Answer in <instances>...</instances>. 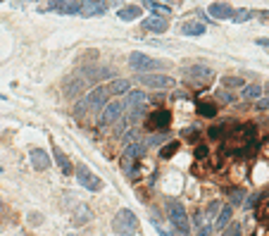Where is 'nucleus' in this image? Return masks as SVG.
<instances>
[{"label": "nucleus", "mask_w": 269, "mask_h": 236, "mask_svg": "<svg viewBox=\"0 0 269 236\" xmlns=\"http://www.w3.org/2000/svg\"><path fill=\"white\" fill-rule=\"evenodd\" d=\"M112 229L119 236H133L138 231V217L133 215V210L122 208L112 220Z\"/></svg>", "instance_id": "obj_1"}, {"label": "nucleus", "mask_w": 269, "mask_h": 236, "mask_svg": "<svg viewBox=\"0 0 269 236\" xmlns=\"http://www.w3.org/2000/svg\"><path fill=\"white\" fill-rule=\"evenodd\" d=\"M167 215H169V222H172L184 236L191 234V222H188V215H186V210H184V203L181 201L167 203Z\"/></svg>", "instance_id": "obj_2"}, {"label": "nucleus", "mask_w": 269, "mask_h": 236, "mask_svg": "<svg viewBox=\"0 0 269 236\" xmlns=\"http://www.w3.org/2000/svg\"><path fill=\"white\" fill-rule=\"evenodd\" d=\"M110 86H96V89L91 91L88 96L81 100V105H79V110H86V108H91V110H100V108H105L107 105V98H110Z\"/></svg>", "instance_id": "obj_3"}, {"label": "nucleus", "mask_w": 269, "mask_h": 236, "mask_svg": "<svg viewBox=\"0 0 269 236\" xmlns=\"http://www.w3.org/2000/svg\"><path fill=\"white\" fill-rule=\"evenodd\" d=\"M129 65H131V70H136L138 74H150V72H158L160 67H165L162 62L152 60V57L145 55V53H138V50L129 55Z\"/></svg>", "instance_id": "obj_4"}, {"label": "nucleus", "mask_w": 269, "mask_h": 236, "mask_svg": "<svg viewBox=\"0 0 269 236\" xmlns=\"http://www.w3.org/2000/svg\"><path fill=\"white\" fill-rule=\"evenodd\" d=\"M74 172H76V181H79L83 188H88V191H100V188H103V181H100V177L91 172L88 165L79 162V165L74 167Z\"/></svg>", "instance_id": "obj_5"}, {"label": "nucleus", "mask_w": 269, "mask_h": 236, "mask_svg": "<svg viewBox=\"0 0 269 236\" xmlns=\"http://www.w3.org/2000/svg\"><path fill=\"white\" fill-rule=\"evenodd\" d=\"M184 77L191 79L193 83L205 86V83H210L214 79V70H212V67H207V65H191V67L184 70Z\"/></svg>", "instance_id": "obj_6"}, {"label": "nucleus", "mask_w": 269, "mask_h": 236, "mask_svg": "<svg viewBox=\"0 0 269 236\" xmlns=\"http://www.w3.org/2000/svg\"><path fill=\"white\" fill-rule=\"evenodd\" d=\"M126 112V100H115V103H107L103 108V115H100V124H112L117 122L122 115Z\"/></svg>", "instance_id": "obj_7"}, {"label": "nucleus", "mask_w": 269, "mask_h": 236, "mask_svg": "<svg viewBox=\"0 0 269 236\" xmlns=\"http://www.w3.org/2000/svg\"><path fill=\"white\" fill-rule=\"evenodd\" d=\"M57 14H81V0H48V7Z\"/></svg>", "instance_id": "obj_8"}, {"label": "nucleus", "mask_w": 269, "mask_h": 236, "mask_svg": "<svg viewBox=\"0 0 269 236\" xmlns=\"http://www.w3.org/2000/svg\"><path fill=\"white\" fill-rule=\"evenodd\" d=\"M138 83H143L148 89H172L176 81L165 74H138Z\"/></svg>", "instance_id": "obj_9"}, {"label": "nucleus", "mask_w": 269, "mask_h": 236, "mask_svg": "<svg viewBox=\"0 0 269 236\" xmlns=\"http://www.w3.org/2000/svg\"><path fill=\"white\" fill-rule=\"evenodd\" d=\"M29 160H31L34 169H38V172H46L50 167V155L46 153L43 148H31V151H29Z\"/></svg>", "instance_id": "obj_10"}, {"label": "nucleus", "mask_w": 269, "mask_h": 236, "mask_svg": "<svg viewBox=\"0 0 269 236\" xmlns=\"http://www.w3.org/2000/svg\"><path fill=\"white\" fill-rule=\"evenodd\" d=\"M105 10V0H81V17H100Z\"/></svg>", "instance_id": "obj_11"}, {"label": "nucleus", "mask_w": 269, "mask_h": 236, "mask_svg": "<svg viewBox=\"0 0 269 236\" xmlns=\"http://www.w3.org/2000/svg\"><path fill=\"white\" fill-rule=\"evenodd\" d=\"M143 29H148L152 34H165L167 29H169V24H167V19L162 14H150V17L143 19Z\"/></svg>", "instance_id": "obj_12"}, {"label": "nucleus", "mask_w": 269, "mask_h": 236, "mask_svg": "<svg viewBox=\"0 0 269 236\" xmlns=\"http://www.w3.org/2000/svg\"><path fill=\"white\" fill-rule=\"evenodd\" d=\"M236 10L229 3H212L210 5V17L212 19H234Z\"/></svg>", "instance_id": "obj_13"}, {"label": "nucleus", "mask_w": 269, "mask_h": 236, "mask_svg": "<svg viewBox=\"0 0 269 236\" xmlns=\"http://www.w3.org/2000/svg\"><path fill=\"white\" fill-rule=\"evenodd\" d=\"M169 122H172V115H169L167 110H160V112H155V115L148 119V126H150V129H167Z\"/></svg>", "instance_id": "obj_14"}, {"label": "nucleus", "mask_w": 269, "mask_h": 236, "mask_svg": "<svg viewBox=\"0 0 269 236\" xmlns=\"http://www.w3.org/2000/svg\"><path fill=\"white\" fill-rule=\"evenodd\" d=\"M53 155H55V162H57V167L62 169V174H72V172H74V167H72L69 158L60 151V148H57V143H53Z\"/></svg>", "instance_id": "obj_15"}, {"label": "nucleus", "mask_w": 269, "mask_h": 236, "mask_svg": "<svg viewBox=\"0 0 269 236\" xmlns=\"http://www.w3.org/2000/svg\"><path fill=\"white\" fill-rule=\"evenodd\" d=\"M141 12H143V7L129 5V7H122L117 14H119V19H122V22H133V19H138V17H141Z\"/></svg>", "instance_id": "obj_16"}, {"label": "nucleus", "mask_w": 269, "mask_h": 236, "mask_svg": "<svg viewBox=\"0 0 269 236\" xmlns=\"http://www.w3.org/2000/svg\"><path fill=\"white\" fill-rule=\"evenodd\" d=\"M145 105V93L143 91H129V96H126V108H133V110H141Z\"/></svg>", "instance_id": "obj_17"}, {"label": "nucleus", "mask_w": 269, "mask_h": 236, "mask_svg": "<svg viewBox=\"0 0 269 236\" xmlns=\"http://www.w3.org/2000/svg\"><path fill=\"white\" fill-rule=\"evenodd\" d=\"M181 34L184 36H203L205 34V24L203 22H186L181 27Z\"/></svg>", "instance_id": "obj_18"}, {"label": "nucleus", "mask_w": 269, "mask_h": 236, "mask_svg": "<svg viewBox=\"0 0 269 236\" xmlns=\"http://www.w3.org/2000/svg\"><path fill=\"white\" fill-rule=\"evenodd\" d=\"M231 212H234V205H224L219 212V217H217V229H227L229 224H231Z\"/></svg>", "instance_id": "obj_19"}, {"label": "nucleus", "mask_w": 269, "mask_h": 236, "mask_svg": "<svg viewBox=\"0 0 269 236\" xmlns=\"http://www.w3.org/2000/svg\"><path fill=\"white\" fill-rule=\"evenodd\" d=\"M143 5L148 7V10H152V14H169L172 12V7L165 5V3H160V0H143Z\"/></svg>", "instance_id": "obj_20"}, {"label": "nucleus", "mask_w": 269, "mask_h": 236, "mask_svg": "<svg viewBox=\"0 0 269 236\" xmlns=\"http://www.w3.org/2000/svg\"><path fill=\"white\" fill-rule=\"evenodd\" d=\"M260 96H262V86L260 83H248L243 89V98H248V100H257Z\"/></svg>", "instance_id": "obj_21"}, {"label": "nucleus", "mask_w": 269, "mask_h": 236, "mask_svg": "<svg viewBox=\"0 0 269 236\" xmlns=\"http://www.w3.org/2000/svg\"><path fill=\"white\" fill-rule=\"evenodd\" d=\"M176 151H179V141H169L167 146H162V148H160V158H162V160L172 158V155L176 153Z\"/></svg>", "instance_id": "obj_22"}, {"label": "nucleus", "mask_w": 269, "mask_h": 236, "mask_svg": "<svg viewBox=\"0 0 269 236\" xmlns=\"http://www.w3.org/2000/svg\"><path fill=\"white\" fill-rule=\"evenodd\" d=\"M110 91L112 93H129V81H124V79H117V81H112V86H110Z\"/></svg>", "instance_id": "obj_23"}, {"label": "nucleus", "mask_w": 269, "mask_h": 236, "mask_svg": "<svg viewBox=\"0 0 269 236\" xmlns=\"http://www.w3.org/2000/svg\"><path fill=\"white\" fill-rule=\"evenodd\" d=\"M198 112L205 115V117H214V115H217V108H214L212 103H200L198 105Z\"/></svg>", "instance_id": "obj_24"}, {"label": "nucleus", "mask_w": 269, "mask_h": 236, "mask_svg": "<svg viewBox=\"0 0 269 236\" xmlns=\"http://www.w3.org/2000/svg\"><path fill=\"white\" fill-rule=\"evenodd\" d=\"M250 17H253V12H250V10H236L234 24H243V22H248Z\"/></svg>", "instance_id": "obj_25"}, {"label": "nucleus", "mask_w": 269, "mask_h": 236, "mask_svg": "<svg viewBox=\"0 0 269 236\" xmlns=\"http://www.w3.org/2000/svg\"><path fill=\"white\" fill-rule=\"evenodd\" d=\"M221 81H224L227 89H238V86H243V79H238V77H224Z\"/></svg>", "instance_id": "obj_26"}, {"label": "nucleus", "mask_w": 269, "mask_h": 236, "mask_svg": "<svg viewBox=\"0 0 269 236\" xmlns=\"http://www.w3.org/2000/svg\"><path fill=\"white\" fill-rule=\"evenodd\" d=\"M224 236H241V227H238V224H229Z\"/></svg>", "instance_id": "obj_27"}, {"label": "nucleus", "mask_w": 269, "mask_h": 236, "mask_svg": "<svg viewBox=\"0 0 269 236\" xmlns=\"http://www.w3.org/2000/svg\"><path fill=\"white\" fill-rule=\"evenodd\" d=\"M257 110H269V96L257 100Z\"/></svg>", "instance_id": "obj_28"}, {"label": "nucleus", "mask_w": 269, "mask_h": 236, "mask_svg": "<svg viewBox=\"0 0 269 236\" xmlns=\"http://www.w3.org/2000/svg\"><path fill=\"white\" fill-rule=\"evenodd\" d=\"M260 217H262L264 222H267V224H269V201H267V203H264V208H262V210H260Z\"/></svg>", "instance_id": "obj_29"}, {"label": "nucleus", "mask_w": 269, "mask_h": 236, "mask_svg": "<svg viewBox=\"0 0 269 236\" xmlns=\"http://www.w3.org/2000/svg\"><path fill=\"white\" fill-rule=\"evenodd\" d=\"M257 46H260V48H262V50H267V53H269V38H264V36H262V38H257Z\"/></svg>", "instance_id": "obj_30"}, {"label": "nucleus", "mask_w": 269, "mask_h": 236, "mask_svg": "<svg viewBox=\"0 0 269 236\" xmlns=\"http://www.w3.org/2000/svg\"><path fill=\"white\" fill-rule=\"evenodd\" d=\"M241 196H243V191H234V194H231V205H238V203H241Z\"/></svg>", "instance_id": "obj_31"}, {"label": "nucleus", "mask_w": 269, "mask_h": 236, "mask_svg": "<svg viewBox=\"0 0 269 236\" xmlns=\"http://www.w3.org/2000/svg\"><path fill=\"white\" fill-rule=\"evenodd\" d=\"M205 155H207V148L205 146H200L198 151H195V158H205Z\"/></svg>", "instance_id": "obj_32"}, {"label": "nucleus", "mask_w": 269, "mask_h": 236, "mask_svg": "<svg viewBox=\"0 0 269 236\" xmlns=\"http://www.w3.org/2000/svg\"><path fill=\"white\" fill-rule=\"evenodd\" d=\"M152 224H155V229H158V234H160V236H172L169 231H165V229H162V227H160L158 222H152Z\"/></svg>", "instance_id": "obj_33"}, {"label": "nucleus", "mask_w": 269, "mask_h": 236, "mask_svg": "<svg viewBox=\"0 0 269 236\" xmlns=\"http://www.w3.org/2000/svg\"><path fill=\"white\" fill-rule=\"evenodd\" d=\"M221 100H234V96H229V93H219Z\"/></svg>", "instance_id": "obj_34"}, {"label": "nucleus", "mask_w": 269, "mask_h": 236, "mask_svg": "<svg viewBox=\"0 0 269 236\" xmlns=\"http://www.w3.org/2000/svg\"><path fill=\"white\" fill-rule=\"evenodd\" d=\"M260 17H262V19H267V22H269V12H262V14H260Z\"/></svg>", "instance_id": "obj_35"}, {"label": "nucleus", "mask_w": 269, "mask_h": 236, "mask_svg": "<svg viewBox=\"0 0 269 236\" xmlns=\"http://www.w3.org/2000/svg\"><path fill=\"white\" fill-rule=\"evenodd\" d=\"M160 3H172V0H160Z\"/></svg>", "instance_id": "obj_36"}, {"label": "nucleus", "mask_w": 269, "mask_h": 236, "mask_svg": "<svg viewBox=\"0 0 269 236\" xmlns=\"http://www.w3.org/2000/svg\"><path fill=\"white\" fill-rule=\"evenodd\" d=\"M0 208H3V201H0Z\"/></svg>", "instance_id": "obj_37"}, {"label": "nucleus", "mask_w": 269, "mask_h": 236, "mask_svg": "<svg viewBox=\"0 0 269 236\" xmlns=\"http://www.w3.org/2000/svg\"><path fill=\"white\" fill-rule=\"evenodd\" d=\"M0 100H3V93H0Z\"/></svg>", "instance_id": "obj_38"}, {"label": "nucleus", "mask_w": 269, "mask_h": 236, "mask_svg": "<svg viewBox=\"0 0 269 236\" xmlns=\"http://www.w3.org/2000/svg\"><path fill=\"white\" fill-rule=\"evenodd\" d=\"M0 172H3V167H0Z\"/></svg>", "instance_id": "obj_39"}, {"label": "nucleus", "mask_w": 269, "mask_h": 236, "mask_svg": "<svg viewBox=\"0 0 269 236\" xmlns=\"http://www.w3.org/2000/svg\"><path fill=\"white\" fill-rule=\"evenodd\" d=\"M267 91H269V86H267Z\"/></svg>", "instance_id": "obj_40"}]
</instances>
